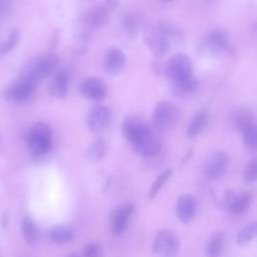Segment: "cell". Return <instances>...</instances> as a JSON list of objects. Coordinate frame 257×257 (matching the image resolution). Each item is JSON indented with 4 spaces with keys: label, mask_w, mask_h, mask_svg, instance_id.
I'll list each match as a JSON object with an SVG mask.
<instances>
[{
    "label": "cell",
    "mask_w": 257,
    "mask_h": 257,
    "mask_svg": "<svg viewBox=\"0 0 257 257\" xmlns=\"http://www.w3.org/2000/svg\"><path fill=\"white\" fill-rule=\"evenodd\" d=\"M125 54L117 46H111L105 52L102 61L104 71L109 75H117L125 65Z\"/></svg>",
    "instance_id": "cell-14"
},
{
    "label": "cell",
    "mask_w": 257,
    "mask_h": 257,
    "mask_svg": "<svg viewBox=\"0 0 257 257\" xmlns=\"http://www.w3.org/2000/svg\"><path fill=\"white\" fill-rule=\"evenodd\" d=\"M58 58L53 52H48L42 55L31 58L23 67L21 76L36 81L37 83L44 77L57 71Z\"/></svg>",
    "instance_id": "cell-2"
},
{
    "label": "cell",
    "mask_w": 257,
    "mask_h": 257,
    "mask_svg": "<svg viewBox=\"0 0 257 257\" xmlns=\"http://www.w3.org/2000/svg\"><path fill=\"white\" fill-rule=\"evenodd\" d=\"M209 120V116L206 112L202 111L197 113L189 123V126L187 128V136L189 138H195L199 136L207 126Z\"/></svg>",
    "instance_id": "cell-23"
},
{
    "label": "cell",
    "mask_w": 257,
    "mask_h": 257,
    "mask_svg": "<svg viewBox=\"0 0 257 257\" xmlns=\"http://www.w3.org/2000/svg\"><path fill=\"white\" fill-rule=\"evenodd\" d=\"M230 165L229 156L224 152H215L211 154L206 162L204 171L208 178L219 179L225 175Z\"/></svg>",
    "instance_id": "cell-12"
},
{
    "label": "cell",
    "mask_w": 257,
    "mask_h": 257,
    "mask_svg": "<svg viewBox=\"0 0 257 257\" xmlns=\"http://www.w3.org/2000/svg\"><path fill=\"white\" fill-rule=\"evenodd\" d=\"M69 89V77L68 74L63 71H57L50 84V94L55 98H63L66 96Z\"/></svg>",
    "instance_id": "cell-20"
},
{
    "label": "cell",
    "mask_w": 257,
    "mask_h": 257,
    "mask_svg": "<svg viewBox=\"0 0 257 257\" xmlns=\"http://www.w3.org/2000/svg\"><path fill=\"white\" fill-rule=\"evenodd\" d=\"M257 176V160L256 158L251 159L244 170V180L247 183H253Z\"/></svg>",
    "instance_id": "cell-32"
},
{
    "label": "cell",
    "mask_w": 257,
    "mask_h": 257,
    "mask_svg": "<svg viewBox=\"0 0 257 257\" xmlns=\"http://www.w3.org/2000/svg\"><path fill=\"white\" fill-rule=\"evenodd\" d=\"M68 257H78V256H75V255H71V256H68Z\"/></svg>",
    "instance_id": "cell-37"
},
{
    "label": "cell",
    "mask_w": 257,
    "mask_h": 257,
    "mask_svg": "<svg viewBox=\"0 0 257 257\" xmlns=\"http://www.w3.org/2000/svg\"><path fill=\"white\" fill-rule=\"evenodd\" d=\"M224 243L225 236L222 232L212 234L205 245L206 257H220L224 249Z\"/></svg>",
    "instance_id": "cell-21"
},
{
    "label": "cell",
    "mask_w": 257,
    "mask_h": 257,
    "mask_svg": "<svg viewBox=\"0 0 257 257\" xmlns=\"http://www.w3.org/2000/svg\"><path fill=\"white\" fill-rule=\"evenodd\" d=\"M105 154V143L102 138H95L87 147L85 151V157L92 161L98 162L100 161Z\"/></svg>",
    "instance_id": "cell-25"
},
{
    "label": "cell",
    "mask_w": 257,
    "mask_h": 257,
    "mask_svg": "<svg viewBox=\"0 0 257 257\" xmlns=\"http://www.w3.org/2000/svg\"><path fill=\"white\" fill-rule=\"evenodd\" d=\"M37 84L36 81L20 75L18 79L5 88L3 91V98L6 100L23 101L32 95Z\"/></svg>",
    "instance_id": "cell-8"
},
{
    "label": "cell",
    "mask_w": 257,
    "mask_h": 257,
    "mask_svg": "<svg viewBox=\"0 0 257 257\" xmlns=\"http://www.w3.org/2000/svg\"><path fill=\"white\" fill-rule=\"evenodd\" d=\"M230 46V37L227 31L215 29L209 31L202 41V49L206 53H217L225 51Z\"/></svg>",
    "instance_id": "cell-10"
},
{
    "label": "cell",
    "mask_w": 257,
    "mask_h": 257,
    "mask_svg": "<svg viewBox=\"0 0 257 257\" xmlns=\"http://www.w3.org/2000/svg\"><path fill=\"white\" fill-rule=\"evenodd\" d=\"M252 199L253 194L248 190L239 193L227 191L222 200V206L224 210L232 215H241L249 208Z\"/></svg>",
    "instance_id": "cell-9"
},
{
    "label": "cell",
    "mask_w": 257,
    "mask_h": 257,
    "mask_svg": "<svg viewBox=\"0 0 257 257\" xmlns=\"http://www.w3.org/2000/svg\"><path fill=\"white\" fill-rule=\"evenodd\" d=\"M27 143L34 156L46 155L52 148V131L47 123L37 122L27 134Z\"/></svg>",
    "instance_id": "cell-3"
},
{
    "label": "cell",
    "mask_w": 257,
    "mask_h": 257,
    "mask_svg": "<svg viewBox=\"0 0 257 257\" xmlns=\"http://www.w3.org/2000/svg\"><path fill=\"white\" fill-rule=\"evenodd\" d=\"M173 92L182 98L194 95L199 89V81L194 75L173 82Z\"/></svg>",
    "instance_id": "cell-19"
},
{
    "label": "cell",
    "mask_w": 257,
    "mask_h": 257,
    "mask_svg": "<svg viewBox=\"0 0 257 257\" xmlns=\"http://www.w3.org/2000/svg\"><path fill=\"white\" fill-rule=\"evenodd\" d=\"M164 74L170 80L177 81L193 75V65L190 57L184 53L172 55L164 64Z\"/></svg>",
    "instance_id": "cell-4"
},
{
    "label": "cell",
    "mask_w": 257,
    "mask_h": 257,
    "mask_svg": "<svg viewBox=\"0 0 257 257\" xmlns=\"http://www.w3.org/2000/svg\"><path fill=\"white\" fill-rule=\"evenodd\" d=\"M178 107L170 101L159 102L152 114V121L156 128L168 130L173 127L179 120Z\"/></svg>",
    "instance_id": "cell-6"
},
{
    "label": "cell",
    "mask_w": 257,
    "mask_h": 257,
    "mask_svg": "<svg viewBox=\"0 0 257 257\" xmlns=\"http://www.w3.org/2000/svg\"><path fill=\"white\" fill-rule=\"evenodd\" d=\"M161 1H163V2H169V1H171V0H161Z\"/></svg>",
    "instance_id": "cell-36"
},
{
    "label": "cell",
    "mask_w": 257,
    "mask_h": 257,
    "mask_svg": "<svg viewBox=\"0 0 257 257\" xmlns=\"http://www.w3.org/2000/svg\"><path fill=\"white\" fill-rule=\"evenodd\" d=\"M0 51H1V45H0Z\"/></svg>",
    "instance_id": "cell-38"
},
{
    "label": "cell",
    "mask_w": 257,
    "mask_h": 257,
    "mask_svg": "<svg viewBox=\"0 0 257 257\" xmlns=\"http://www.w3.org/2000/svg\"><path fill=\"white\" fill-rule=\"evenodd\" d=\"M131 144L135 152L142 157L155 156L161 149V139L150 125H147Z\"/></svg>",
    "instance_id": "cell-5"
},
{
    "label": "cell",
    "mask_w": 257,
    "mask_h": 257,
    "mask_svg": "<svg viewBox=\"0 0 257 257\" xmlns=\"http://www.w3.org/2000/svg\"><path fill=\"white\" fill-rule=\"evenodd\" d=\"M148 124L140 115L136 113H131L123 118L121 127L125 139L130 143H132L144 131V128Z\"/></svg>",
    "instance_id": "cell-18"
},
{
    "label": "cell",
    "mask_w": 257,
    "mask_h": 257,
    "mask_svg": "<svg viewBox=\"0 0 257 257\" xmlns=\"http://www.w3.org/2000/svg\"><path fill=\"white\" fill-rule=\"evenodd\" d=\"M22 235H23L25 242L30 246L35 245L38 241V238H39L38 228L35 225L34 221L29 216H26L23 220Z\"/></svg>",
    "instance_id": "cell-24"
},
{
    "label": "cell",
    "mask_w": 257,
    "mask_h": 257,
    "mask_svg": "<svg viewBox=\"0 0 257 257\" xmlns=\"http://www.w3.org/2000/svg\"><path fill=\"white\" fill-rule=\"evenodd\" d=\"M119 4V0H105V3H104V7L108 10V11H112V10H115L116 7L118 6Z\"/></svg>",
    "instance_id": "cell-35"
},
{
    "label": "cell",
    "mask_w": 257,
    "mask_h": 257,
    "mask_svg": "<svg viewBox=\"0 0 257 257\" xmlns=\"http://www.w3.org/2000/svg\"><path fill=\"white\" fill-rule=\"evenodd\" d=\"M123 26L130 36H135L141 27V19L134 12H127L123 18Z\"/></svg>",
    "instance_id": "cell-29"
},
{
    "label": "cell",
    "mask_w": 257,
    "mask_h": 257,
    "mask_svg": "<svg viewBox=\"0 0 257 257\" xmlns=\"http://www.w3.org/2000/svg\"><path fill=\"white\" fill-rule=\"evenodd\" d=\"M243 134V143L249 151H255L257 148V128L252 124L241 132Z\"/></svg>",
    "instance_id": "cell-30"
},
{
    "label": "cell",
    "mask_w": 257,
    "mask_h": 257,
    "mask_svg": "<svg viewBox=\"0 0 257 257\" xmlns=\"http://www.w3.org/2000/svg\"><path fill=\"white\" fill-rule=\"evenodd\" d=\"M233 123H234V126L239 132H242L246 127L255 123L254 115L250 109L240 108L233 115Z\"/></svg>",
    "instance_id": "cell-26"
},
{
    "label": "cell",
    "mask_w": 257,
    "mask_h": 257,
    "mask_svg": "<svg viewBox=\"0 0 257 257\" xmlns=\"http://www.w3.org/2000/svg\"><path fill=\"white\" fill-rule=\"evenodd\" d=\"M109 17V11L103 6H94L86 10L82 15V22L89 28H99L103 26Z\"/></svg>",
    "instance_id": "cell-17"
},
{
    "label": "cell",
    "mask_w": 257,
    "mask_h": 257,
    "mask_svg": "<svg viewBox=\"0 0 257 257\" xmlns=\"http://www.w3.org/2000/svg\"><path fill=\"white\" fill-rule=\"evenodd\" d=\"M134 204H126L123 207L112 212L110 218V229L114 235L121 234L127 226V223L135 212Z\"/></svg>",
    "instance_id": "cell-16"
},
{
    "label": "cell",
    "mask_w": 257,
    "mask_h": 257,
    "mask_svg": "<svg viewBox=\"0 0 257 257\" xmlns=\"http://www.w3.org/2000/svg\"><path fill=\"white\" fill-rule=\"evenodd\" d=\"M110 121V111L107 106L96 104L91 107L86 116V126L93 133H98L107 127Z\"/></svg>",
    "instance_id": "cell-13"
},
{
    "label": "cell",
    "mask_w": 257,
    "mask_h": 257,
    "mask_svg": "<svg viewBox=\"0 0 257 257\" xmlns=\"http://www.w3.org/2000/svg\"><path fill=\"white\" fill-rule=\"evenodd\" d=\"M172 169H167L165 171H163L154 181V183L152 184L151 188H150V192H149V198L153 199L156 197V195L159 193V191L165 186V184L170 180L171 176H172Z\"/></svg>",
    "instance_id": "cell-28"
},
{
    "label": "cell",
    "mask_w": 257,
    "mask_h": 257,
    "mask_svg": "<svg viewBox=\"0 0 257 257\" xmlns=\"http://www.w3.org/2000/svg\"><path fill=\"white\" fill-rule=\"evenodd\" d=\"M79 91L89 99L100 101L107 95V85L100 77L88 76L79 83Z\"/></svg>",
    "instance_id": "cell-11"
},
{
    "label": "cell",
    "mask_w": 257,
    "mask_h": 257,
    "mask_svg": "<svg viewBox=\"0 0 257 257\" xmlns=\"http://www.w3.org/2000/svg\"><path fill=\"white\" fill-rule=\"evenodd\" d=\"M49 238L54 243L65 244L72 240L73 231L70 227L65 225L53 226L49 231Z\"/></svg>",
    "instance_id": "cell-22"
},
{
    "label": "cell",
    "mask_w": 257,
    "mask_h": 257,
    "mask_svg": "<svg viewBox=\"0 0 257 257\" xmlns=\"http://www.w3.org/2000/svg\"><path fill=\"white\" fill-rule=\"evenodd\" d=\"M182 39V31L169 22L151 25L144 32V41L156 56L165 55L172 46L181 42Z\"/></svg>",
    "instance_id": "cell-1"
},
{
    "label": "cell",
    "mask_w": 257,
    "mask_h": 257,
    "mask_svg": "<svg viewBox=\"0 0 257 257\" xmlns=\"http://www.w3.org/2000/svg\"><path fill=\"white\" fill-rule=\"evenodd\" d=\"M83 254L85 257H102L103 249L98 243H90L84 247Z\"/></svg>",
    "instance_id": "cell-33"
},
{
    "label": "cell",
    "mask_w": 257,
    "mask_h": 257,
    "mask_svg": "<svg viewBox=\"0 0 257 257\" xmlns=\"http://www.w3.org/2000/svg\"><path fill=\"white\" fill-rule=\"evenodd\" d=\"M11 0H0V20H2L11 9Z\"/></svg>",
    "instance_id": "cell-34"
},
{
    "label": "cell",
    "mask_w": 257,
    "mask_h": 257,
    "mask_svg": "<svg viewBox=\"0 0 257 257\" xmlns=\"http://www.w3.org/2000/svg\"><path fill=\"white\" fill-rule=\"evenodd\" d=\"M180 242L176 234L170 230H161L153 242V251L158 257H174L178 254Z\"/></svg>",
    "instance_id": "cell-7"
},
{
    "label": "cell",
    "mask_w": 257,
    "mask_h": 257,
    "mask_svg": "<svg viewBox=\"0 0 257 257\" xmlns=\"http://www.w3.org/2000/svg\"><path fill=\"white\" fill-rule=\"evenodd\" d=\"M257 232V225L255 222L247 224L245 227H243L237 234L236 242L238 245H247L250 243L256 236Z\"/></svg>",
    "instance_id": "cell-27"
},
{
    "label": "cell",
    "mask_w": 257,
    "mask_h": 257,
    "mask_svg": "<svg viewBox=\"0 0 257 257\" xmlns=\"http://www.w3.org/2000/svg\"><path fill=\"white\" fill-rule=\"evenodd\" d=\"M197 200L191 194H183L176 202V213L183 223L191 222L197 213Z\"/></svg>",
    "instance_id": "cell-15"
},
{
    "label": "cell",
    "mask_w": 257,
    "mask_h": 257,
    "mask_svg": "<svg viewBox=\"0 0 257 257\" xmlns=\"http://www.w3.org/2000/svg\"><path fill=\"white\" fill-rule=\"evenodd\" d=\"M20 37H21V34L18 29L11 30L9 35L7 36L6 40L1 44V51L7 53V52L11 51L12 49H14V47L18 44Z\"/></svg>",
    "instance_id": "cell-31"
}]
</instances>
